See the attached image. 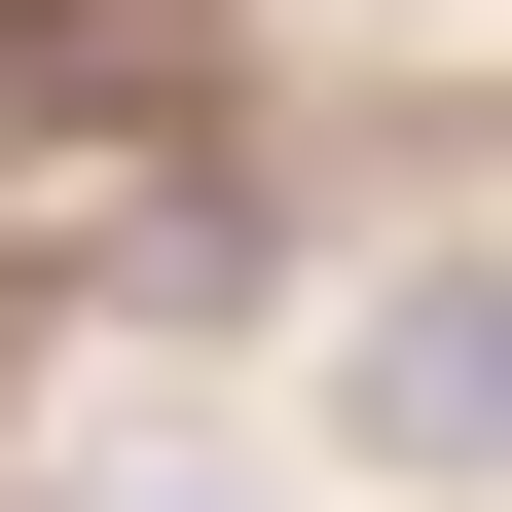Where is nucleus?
<instances>
[{"label":"nucleus","instance_id":"1","mask_svg":"<svg viewBox=\"0 0 512 512\" xmlns=\"http://www.w3.org/2000/svg\"><path fill=\"white\" fill-rule=\"evenodd\" d=\"M330 403L403 439V476H476V439H512V256H403V293L330 330Z\"/></svg>","mask_w":512,"mask_h":512},{"label":"nucleus","instance_id":"2","mask_svg":"<svg viewBox=\"0 0 512 512\" xmlns=\"http://www.w3.org/2000/svg\"><path fill=\"white\" fill-rule=\"evenodd\" d=\"M110 512H220V476H110Z\"/></svg>","mask_w":512,"mask_h":512}]
</instances>
